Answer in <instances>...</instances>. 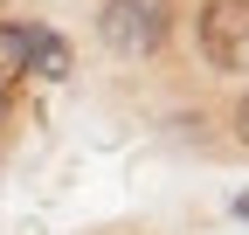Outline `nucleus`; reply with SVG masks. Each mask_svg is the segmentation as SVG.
Masks as SVG:
<instances>
[{
  "label": "nucleus",
  "mask_w": 249,
  "mask_h": 235,
  "mask_svg": "<svg viewBox=\"0 0 249 235\" xmlns=\"http://www.w3.org/2000/svg\"><path fill=\"white\" fill-rule=\"evenodd\" d=\"M187 42L208 76H249V0H201L187 14Z\"/></svg>",
  "instance_id": "nucleus-2"
},
{
  "label": "nucleus",
  "mask_w": 249,
  "mask_h": 235,
  "mask_svg": "<svg viewBox=\"0 0 249 235\" xmlns=\"http://www.w3.org/2000/svg\"><path fill=\"white\" fill-rule=\"evenodd\" d=\"M229 138L249 152V83H242V90H235V104H229Z\"/></svg>",
  "instance_id": "nucleus-5"
},
{
  "label": "nucleus",
  "mask_w": 249,
  "mask_h": 235,
  "mask_svg": "<svg viewBox=\"0 0 249 235\" xmlns=\"http://www.w3.org/2000/svg\"><path fill=\"white\" fill-rule=\"evenodd\" d=\"M28 49H35V21H21V14H0V90L28 83Z\"/></svg>",
  "instance_id": "nucleus-4"
},
{
  "label": "nucleus",
  "mask_w": 249,
  "mask_h": 235,
  "mask_svg": "<svg viewBox=\"0 0 249 235\" xmlns=\"http://www.w3.org/2000/svg\"><path fill=\"white\" fill-rule=\"evenodd\" d=\"M90 35L111 63H152L180 35V0H97Z\"/></svg>",
  "instance_id": "nucleus-1"
},
{
  "label": "nucleus",
  "mask_w": 249,
  "mask_h": 235,
  "mask_svg": "<svg viewBox=\"0 0 249 235\" xmlns=\"http://www.w3.org/2000/svg\"><path fill=\"white\" fill-rule=\"evenodd\" d=\"M14 132V90H0V138Z\"/></svg>",
  "instance_id": "nucleus-6"
},
{
  "label": "nucleus",
  "mask_w": 249,
  "mask_h": 235,
  "mask_svg": "<svg viewBox=\"0 0 249 235\" xmlns=\"http://www.w3.org/2000/svg\"><path fill=\"white\" fill-rule=\"evenodd\" d=\"M28 76H35V83H62V76H76V42L62 35V28L35 21V49H28Z\"/></svg>",
  "instance_id": "nucleus-3"
}]
</instances>
